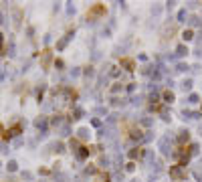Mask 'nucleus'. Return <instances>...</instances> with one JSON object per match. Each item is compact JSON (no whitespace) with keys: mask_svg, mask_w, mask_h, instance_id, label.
<instances>
[{"mask_svg":"<svg viewBox=\"0 0 202 182\" xmlns=\"http://www.w3.org/2000/svg\"><path fill=\"white\" fill-rule=\"evenodd\" d=\"M170 174H172V178H174L176 182H180L182 178L186 176V174H184V172L180 170V166H170Z\"/></svg>","mask_w":202,"mask_h":182,"instance_id":"nucleus-1","label":"nucleus"},{"mask_svg":"<svg viewBox=\"0 0 202 182\" xmlns=\"http://www.w3.org/2000/svg\"><path fill=\"white\" fill-rule=\"evenodd\" d=\"M18 134H20V126H14V128H10L8 132H4V134H2V138L8 142L10 138H14V136H18Z\"/></svg>","mask_w":202,"mask_h":182,"instance_id":"nucleus-2","label":"nucleus"},{"mask_svg":"<svg viewBox=\"0 0 202 182\" xmlns=\"http://www.w3.org/2000/svg\"><path fill=\"white\" fill-rule=\"evenodd\" d=\"M40 57H43V67L49 69V63H51V51H49V49H45V51L40 53Z\"/></svg>","mask_w":202,"mask_h":182,"instance_id":"nucleus-3","label":"nucleus"},{"mask_svg":"<svg viewBox=\"0 0 202 182\" xmlns=\"http://www.w3.org/2000/svg\"><path fill=\"white\" fill-rule=\"evenodd\" d=\"M141 156H144V150H141V148H134L131 152H129V158H131V160H135V158H141Z\"/></svg>","mask_w":202,"mask_h":182,"instance_id":"nucleus-4","label":"nucleus"},{"mask_svg":"<svg viewBox=\"0 0 202 182\" xmlns=\"http://www.w3.org/2000/svg\"><path fill=\"white\" fill-rule=\"evenodd\" d=\"M89 152H91L89 148H81V150H77V158H79V160H85V158L89 156Z\"/></svg>","mask_w":202,"mask_h":182,"instance_id":"nucleus-5","label":"nucleus"},{"mask_svg":"<svg viewBox=\"0 0 202 182\" xmlns=\"http://www.w3.org/2000/svg\"><path fill=\"white\" fill-rule=\"evenodd\" d=\"M121 65L128 69V71H134V61L131 59H121Z\"/></svg>","mask_w":202,"mask_h":182,"instance_id":"nucleus-6","label":"nucleus"},{"mask_svg":"<svg viewBox=\"0 0 202 182\" xmlns=\"http://www.w3.org/2000/svg\"><path fill=\"white\" fill-rule=\"evenodd\" d=\"M95 182H109V176L101 172V174H97V176H95Z\"/></svg>","mask_w":202,"mask_h":182,"instance_id":"nucleus-7","label":"nucleus"},{"mask_svg":"<svg viewBox=\"0 0 202 182\" xmlns=\"http://www.w3.org/2000/svg\"><path fill=\"white\" fill-rule=\"evenodd\" d=\"M164 101L172 103V101H174V93H172V91H164Z\"/></svg>","mask_w":202,"mask_h":182,"instance_id":"nucleus-8","label":"nucleus"},{"mask_svg":"<svg viewBox=\"0 0 202 182\" xmlns=\"http://www.w3.org/2000/svg\"><path fill=\"white\" fill-rule=\"evenodd\" d=\"M178 140H180L182 144H184V142H188V140H190V134H188V132H180V136H178Z\"/></svg>","mask_w":202,"mask_h":182,"instance_id":"nucleus-9","label":"nucleus"},{"mask_svg":"<svg viewBox=\"0 0 202 182\" xmlns=\"http://www.w3.org/2000/svg\"><path fill=\"white\" fill-rule=\"evenodd\" d=\"M190 87H192V81L190 79H186L184 83H182V89H184V91H190Z\"/></svg>","mask_w":202,"mask_h":182,"instance_id":"nucleus-10","label":"nucleus"},{"mask_svg":"<svg viewBox=\"0 0 202 182\" xmlns=\"http://www.w3.org/2000/svg\"><path fill=\"white\" fill-rule=\"evenodd\" d=\"M182 39L190 40V39H192V30H190V28H188V30H184V33H182Z\"/></svg>","mask_w":202,"mask_h":182,"instance_id":"nucleus-11","label":"nucleus"},{"mask_svg":"<svg viewBox=\"0 0 202 182\" xmlns=\"http://www.w3.org/2000/svg\"><path fill=\"white\" fill-rule=\"evenodd\" d=\"M176 53H178V55H180V57H182V55H186V53H188V49L184 47V45H180V47L176 49Z\"/></svg>","mask_w":202,"mask_h":182,"instance_id":"nucleus-12","label":"nucleus"},{"mask_svg":"<svg viewBox=\"0 0 202 182\" xmlns=\"http://www.w3.org/2000/svg\"><path fill=\"white\" fill-rule=\"evenodd\" d=\"M87 136H89V129H85V128H83V129H79V138H81V140H85Z\"/></svg>","mask_w":202,"mask_h":182,"instance_id":"nucleus-13","label":"nucleus"},{"mask_svg":"<svg viewBox=\"0 0 202 182\" xmlns=\"http://www.w3.org/2000/svg\"><path fill=\"white\" fill-rule=\"evenodd\" d=\"M131 138H134V140H141V132L140 129H134V132H131Z\"/></svg>","mask_w":202,"mask_h":182,"instance_id":"nucleus-14","label":"nucleus"},{"mask_svg":"<svg viewBox=\"0 0 202 182\" xmlns=\"http://www.w3.org/2000/svg\"><path fill=\"white\" fill-rule=\"evenodd\" d=\"M61 121H63V120H61V115H55L53 120H51V123H53V126H59Z\"/></svg>","mask_w":202,"mask_h":182,"instance_id":"nucleus-15","label":"nucleus"},{"mask_svg":"<svg viewBox=\"0 0 202 182\" xmlns=\"http://www.w3.org/2000/svg\"><path fill=\"white\" fill-rule=\"evenodd\" d=\"M8 170H10V172H14V170H16V162H8V166H6Z\"/></svg>","mask_w":202,"mask_h":182,"instance_id":"nucleus-16","label":"nucleus"},{"mask_svg":"<svg viewBox=\"0 0 202 182\" xmlns=\"http://www.w3.org/2000/svg\"><path fill=\"white\" fill-rule=\"evenodd\" d=\"M119 89H121V83H115L113 87H111V91H113V93H115V91H119Z\"/></svg>","mask_w":202,"mask_h":182,"instance_id":"nucleus-17","label":"nucleus"},{"mask_svg":"<svg viewBox=\"0 0 202 182\" xmlns=\"http://www.w3.org/2000/svg\"><path fill=\"white\" fill-rule=\"evenodd\" d=\"M186 69H188V65H184V63H180V65H178V71H186Z\"/></svg>","mask_w":202,"mask_h":182,"instance_id":"nucleus-18","label":"nucleus"},{"mask_svg":"<svg viewBox=\"0 0 202 182\" xmlns=\"http://www.w3.org/2000/svg\"><path fill=\"white\" fill-rule=\"evenodd\" d=\"M184 16H186V10H180V12H178V18L184 20Z\"/></svg>","mask_w":202,"mask_h":182,"instance_id":"nucleus-19","label":"nucleus"},{"mask_svg":"<svg viewBox=\"0 0 202 182\" xmlns=\"http://www.w3.org/2000/svg\"><path fill=\"white\" fill-rule=\"evenodd\" d=\"M2 37H4V34H2V33H0V45H2Z\"/></svg>","mask_w":202,"mask_h":182,"instance_id":"nucleus-20","label":"nucleus"},{"mask_svg":"<svg viewBox=\"0 0 202 182\" xmlns=\"http://www.w3.org/2000/svg\"><path fill=\"white\" fill-rule=\"evenodd\" d=\"M0 134H2V126H0Z\"/></svg>","mask_w":202,"mask_h":182,"instance_id":"nucleus-21","label":"nucleus"},{"mask_svg":"<svg viewBox=\"0 0 202 182\" xmlns=\"http://www.w3.org/2000/svg\"><path fill=\"white\" fill-rule=\"evenodd\" d=\"M134 182H140V180H134Z\"/></svg>","mask_w":202,"mask_h":182,"instance_id":"nucleus-22","label":"nucleus"},{"mask_svg":"<svg viewBox=\"0 0 202 182\" xmlns=\"http://www.w3.org/2000/svg\"><path fill=\"white\" fill-rule=\"evenodd\" d=\"M200 134H202V128H200Z\"/></svg>","mask_w":202,"mask_h":182,"instance_id":"nucleus-23","label":"nucleus"},{"mask_svg":"<svg viewBox=\"0 0 202 182\" xmlns=\"http://www.w3.org/2000/svg\"><path fill=\"white\" fill-rule=\"evenodd\" d=\"M200 166H202V162H200Z\"/></svg>","mask_w":202,"mask_h":182,"instance_id":"nucleus-24","label":"nucleus"}]
</instances>
